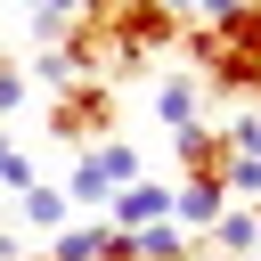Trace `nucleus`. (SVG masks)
Returning <instances> with one entry per match:
<instances>
[{
  "label": "nucleus",
  "instance_id": "1a4fd4ad",
  "mask_svg": "<svg viewBox=\"0 0 261 261\" xmlns=\"http://www.w3.org/2000/svg\"><path fill=\"white\" fill-rule=\"evenodd\" d=\"M16 212H24L33 228H49V237H57V228H73V204H65V188H49V179H33V188L16 196Z\"/></svg>",
  "mask_w": 261,
  "mask_h": 261
},
{
  "label": "nucleus",
  "instance_id": "2eb2a0df",
  "mask_svg": "<svg viewBox=\"0 0 261 261\" xmlns=\"http://www.w3.org/2000/svg\"><path fill=\"white\" fill-rule=\"evenodd\" d=\"M122 8H147V0H82V16H90V24H106V16H122Z\"/></svg>",
  "mask_w": 261,
  "mask_h": 261
},
{
  "label": "nucleus",
  "instance_id": "f03ea898",
  "mask_svg": "<svg viewBox=\"0 0 261 261\" xmlns=\"http://www.w3.org/2000/svg\"><path fill=\"white\" fill-rule=\"evenodd\" d=\"M114 114H122V98H114V82H106V73H98V82H65V90L49 98V139H57V147L106 139V130H114Z\"/></svg>",
  "mask_w": 261,
  "mask_h": 261
},
{
  "label": "nucleus",
  "instance_id": "20e7f679",
  "mask_svg": "<svg viewBox=\"0 0 261 261\" xmlns=\"http://www.w3.org/2000/svg\"><path fill=\"white\" fill-rule=\"evenodd\" d=\"M155 220H171V188H163V179H130V188H114L106 228H155Z\"/></svg>",
  "mask_w": 261,
  "mask_h": 261
},
{
  "label": "nucleus",
  "instance_id": "dca6fc26",
  "mask_svg": "<svg viewBox=\"0 0 261 261\" xmlns=\"http://www.w3.org/2000/svg\"><path fill=\"white\" fill-rule=\"evenodd\" d=\"M24 16H82V0H24Z\"/></svg>",
  "mask_w": 261,
  "mask_h": 261
},
{
  "label": "nucleus",
  "instance_id": "f3484780",
  "mask_svg": "<svg viewBox=\"0 0 261 261\" xmlns=\"http://www.w3.org/2000/svg\"><path fill=\"white\" fill-rule=\"evenodd\" d=\"M196 261H204V253H196Z\"/></svg>",
  "mask_w": 261,
  "mask_h": 261
},
{
  "label": "nucleus",
  "instance_id": "0eeeda50",
  "mask_svg": "<svg viewBox=\"0 0 261 261\" xmlns=\"http://www.w3.org/2000/svg\"><path fill=\"white\" fill-rule=\"evenodd\" d=\"M196 106H204V82H196V73H163V82H155V114H163L171 130H188V122H204Z\"/></svg>",
  "mask_w": 261,
  "mask_h": 261
},
{
  "label": "nucleus",
  "instance_id": "4468645a",
  "mask_svg": "<svg viewBox=\"0 0 261 261\" xmlns=\"http://www.w3.org/2000/svg\"><path fill=\"white\" fill-rule=\"evenodd\" d=\"M24 98H33V82H24V65H16V57H0V122H8V114H16Z\"/></svg>",
  "mask_w": 261,
  "mask_h": 261
},
{
  "label": "nucleus",
  "instance_id": "f257e3e1",
  "mask_svg": "<svg viewBox=\"0 0 261 261\" xmlns=\"http://www.w3.org/2000/svg\"><path fill=\"white\" fill-rule=\"evenodd\" d=\"M188 57L204 65L196 82L237 90V98H261V0H245L220 24H188Z\"/></svg>",
  "mask_w": 261,
  "mask_h": 261
},
{
  "label": "nucleus",
  "instance_id": "39448f33",
  "mask_svg": "<svg viewBox=\"0 0 261 261\" xmlns=\"http://www.w3.org/2000/svg\"><path fill=\"white\" fill-rule=\"evenodd\" d=\"M171 155L188 163V179H220V163H228V139H220L212 122H188V130H171Z\"/></svg>",
  "mask_w": 261,
  "mask_h": 261
},
{
  "label": "nucleus",
  "instance_id": "6e6552de",
  "mask_svg": "<svg viewBox=\"0 0 261 261\" xmlns=\"http://www.w3.org/2000/svg\"><path fill=\"white\" fill-rule=\"evenodd\" d=\"M106 245H114L106 220H73V228L49 237V261H106Z\"/></svg>",
  "mask_w": 261,
  "mask_h": 261
},
{
  "label": "nucleus",
  "instance_id": "9b49d317",
  "mask_svg": "<svg viewBox=\"0 0 261 261\" xmlns=\"http://www.w3.org/2000/svg\"><path fill=\"white\" fill-rule=\"evenodd\" d=\"M65 204H114V179H106L90 155H73V163H65Z\"/></svg>",
  "mask_w": 261,
  "mask_h": 261
},
{
  "label": "nucleus",
  "instance_id": "7ed1b4c3",
  "mask_svg": "<svg viewBox=\"0 0 261 261\" xmlns=\"http://www.w3.org/2000/svg\"><path fill=\"white\" fill-rule=\"evenodd\" d=\"M220 212H228V188H220V179H179V188H171V220H179L196 245L220 228Z\"/></svg>",
  "mask_w": 261,
  "mask_h": 261
},
{
  "label": "nucleus",
  "instance_id": "ddd939ff",
  "mask_svg": "<svg viewBox=\"0 0 261 261\" xmlns=\"http://www.w3.org/2000/svg\"><path fill=\"white\" fill-rule=\"evenodd\" d=\"M0 188H8V196H24V188H33V155H24L8 130H0Z\"/></svg>",
  "mask_w": 261,
  "mask_h": 261
},
{
  "label": "nucleus",
  "instance_id": "423d86ee",
  "mask_svg": "<svg viewBox=\"0 0 261 261\" xmlns=\"http://www.w3.org/2000/svg\"><path fill=\"white\" fill-rule=\"evenodd\" d=\"M204 245H212L220 261H245V253L261 245V204H228V212H220V228H212Z\"/></svg>",
  "mask_w": 261,
  "mask_h": 261
},
{
  "label": "nucleus",
  "instance_id": "f8f14e48",
  "mask_svg": "<svg viewBox=\"0 0 261 261\" xmlns=\"http://www.w3.org/2000/svg\"><path fill=\"white\" fill-rule=\"evenodd\" d=\"M245 0H163V16L171 24H220V16H237Z\"/></svg>",
  "mask_w": 261,
  "mask_h": 261
},
{
  "label": "nucleus",
  "instance_id": "9d476101",
  "mask_svg": "<svg viewBox=\"0 0 261 261\" xmlns=\"http://www.w3.org/2000/svg\"><path fill=\"white\" fill-rule=\"evenodd\" d=\"M90 163H98V171H106L114 188H130V179H147V155H139L130 139H98V147H90Z\"/></svg>",
  "mask_w": 261,
  "mask_h": 261
}]
</instances>
